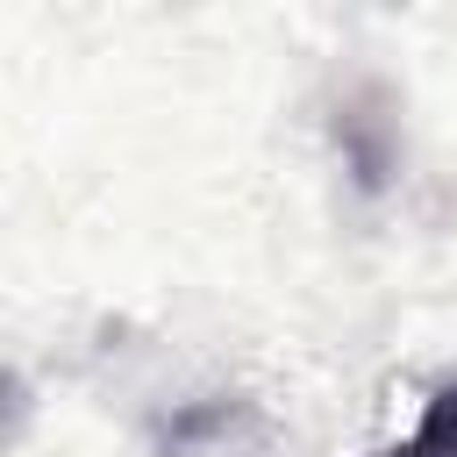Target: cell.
Here are the masks:
<instances>
[{"mask_svg":"<svg viewBox=\"0 0 457 457\" xmlns=\"http://www.w3.org/2000/svg\"><path fill=\"white\" fill-rule=\"evenodd\" d=\"M386 457H457V378H450L443 393H428V407L414 414V428H407Z\"/></svg>","mask_w":457,"mask_h":457,"instance_id":"1","label":"cell"}]
</instances>
